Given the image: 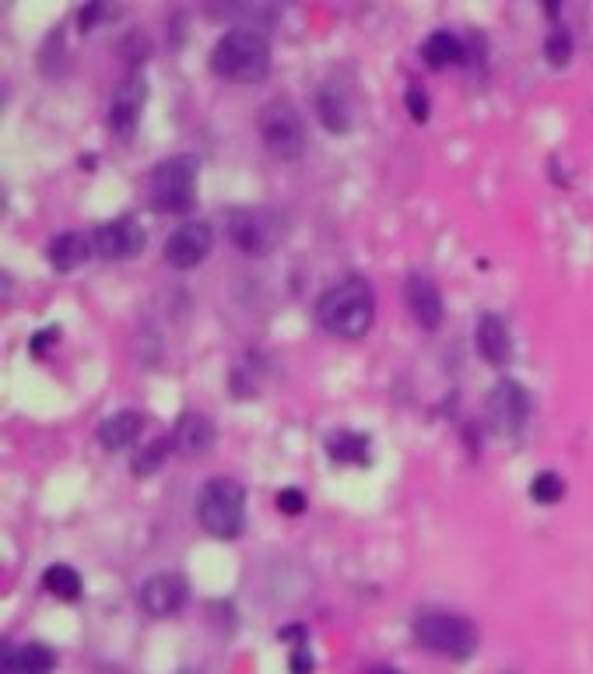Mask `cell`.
<instances>
[{"instance_id":"cell-8","label":"cell","mask_w":593,"mask_h":674,"mask_svg":"<svg viewBox=\"0 0 593 674\" xmlns=\"http://www.w3.org/2000/svg\"><path fill=\"white\" fill-rule=\"evenodd\" d=\"M229 239L239 253L246 257H264L267 250L278 239V229H274V215L260 208H239L229 215Z\"/></svg>"},{"instance_id":"cell-10","label":"cell","mask_w":593,"mask_h":674,"mask_svg":"<svg viewBox=\"0 0 593 674\" xmlns=\"http://www.w3.org/2000/svg\"><path fill=\"white\" fill-rule=\"evenodd\" d=\"M144 102H148V81H144L141 74L123 78L120 85L113 88V95H109V109H106L109 130L120 137L134 134L137 120H141L144 113Z\"/></svg>"},{"instance_id":"cell-16","label":"cell","mask_w":593,"mask_h":674,"mask_svg":"<svg viewBox=\"0 0 593 674\" xmlns=\"http://www.w3.org/2000/svg\"><path fill=\"white\" fill-rule=\"evenodd\" d=\"M404 292H408V309L418 327L436 330L443 323V295H439V288L425 274H411Z\"/></svg>"},{"instance_id":"cell-24","label":"cell","mask_w":593,"mask_h":674,"mask_svg":"<svg viewBox=\"0 0 593 674\" xmlns=\"http://www.w3.org/2000/svg\"><path fill=\"white\" fill-rule=\"evenodd\" d=\"M530 499L541 502V506H555V499H562V478L551 471H541L530 485Z\"/></svg>"},{"instance_id":"cell-15","label":"cell","mask_w":593,"mask_h":674,"mask_svg":"<svg viewBox=\"0 0 593 674\" xmlns=\"http://www.w3.org/2000/svg\"><path fill=\"white\" fill-rule=\"evenodd\" d=\"M474 345H478V355L488 366H506L509 355H513V337H509L506 320L495 313L481 316L478 330H474Z\"/></svg>"},{"instance_id":"cell-20","label":"cell","mask_w":593,"mask_h":674,"mask_svg":"<svg viewBox=\"0 0 593 674\" xmlns=\"http://www.w3.org/2000/svg\"><path fill=\"white\" fill-rule=\"evenodd\" d=\"M316 109H320V120L330 134H348L351 130V109L348 99L337 85H323L320 88V99H316Z\"/></svg>"},{"instance_id":"cell-6","label":"cell","mask_w":593,"mask_h":674,"mask_svg":"<svg viewBox=\"0 0 593 674\" xmlns=\"http://www.w3.org/2000/svg\"><path fill=\"white\" fill-rule=\"evenodd\" d=\"M260 141L281 162H295L306 148V127L288 102H271L260 113Z\"/></svg>"},{"instance_id":"cell-11","label":"cell","mask_w":593,"mask_h":674,"mask_svg":"<svg viewBox=\"0 0 593 674\" xmlns=\"http://www.w3.org/2000/svg\"><path fill=\"white\" fill-rule=\"evenodd\" d=\"M144 246H148V236H144V225L137 218H113V222L95 229V253L102 260L141 257Z\"/></svg>"},{"instance_id":"cell-28","label":"cell","mask_w":593,"mask_h":674,"mask_svg":"<svg viewBox=\"0 0 593 674\" xmlns=\"http://www.w3.org/2000/svg\"><path fill=\"white\" fill-rule=\"evenodd\" d=\"M278 506H281V513H288V517H299V513H306V495H302L299 488H281Z\"/></svg>"},{"instance_id":"cell-22","label":"cell","mask_w":593,"mask_h":674,"mask_svg":"<svg viewBox=\"0 0 593 674\" xmlns=\"http://www.w3.org/2000/svg\"><path fill=\"white\" fill-rule=\"evenodd\" d=\"M43 587L50 590L53 597H60V601H78L81 590H85V583H81L78 569H71V566H50L43 573Z\"/></svg>"},{"instance_id":"cell-29","label":"cell","mask_w":593,"mask_h":674,"mask_svg":"<svg viewBox=\"0 0 593 674\" xmlns=\"http://www.w3.org/2000/svg\"><path fill=\"white\" fill-rule=\"evenodd\" d=\"M313 667H316V660H313V653H309V646H295L292 650V674H313Z\"/></svg>"},{"instance_id":"cell-9","label":"cell","mask_w":593,"mask_h":674,"mask_svg":"<svg viewBox=\"0 0 593 674\" xmlns=\"http://www.w3.org/2000/svg\"><path fill=\"white\" fill-rule=\"evenodd\" d=\"M211 243H215V232H211L208 222L179 225L169 236V243H165V264L176 267V271H193V267H201L208 260Z\"/></svg>"},{"instance_id":"cell-31","label":"cell","mask_w":593,"mask_h":674,"mask_svg":"<svg viewBox=\"0 0 593 674\" xmlns=\"http://www.w3.org/2000/svg\"><path fill=\"white\" fill-rule=\"evenodd\" d=\"M183 674H197V671H183Z\"/></svg>"},{"instance_id":"cell-17","label":"cell","mask_w":593,"mask_h":674,"mask_svg":"<svg viewBox=\"0 0 593 674\" xmlns=\"http://www.w3.org/2000/svg\"><path fill=\"white\" fill-rule=\"evenodd\" d=\"M141 429H144V415H141V411H130L127 408V411H116V415L102 418V425H99V432H95V439H99L102 450L120 453V450H127V446L137 443Z\"/></svg>"},{"instance_id":"cell-30","label":"cell","mask_w":593,"mask_h":674,"mask_svg":"<svg viewBox=\"0 0 593 674\" xmlns=\"http://www.w3.org/2000/svg\"><path fill=\"white\" fill-rule=\"evenodd\" d=\"M541 8L548 11L551 18H555V15H558V8H562V0H541Z\"/></svg>"},{"instance_id":"cell-1","label":"cell","mask_w":593,"mask_h":674,"mask_svg":"<svg viewBox=\"0 0 593 674\" xmlns=\"http://www.w3.org/2000/svg\"><path fill=\"white\" fill-rule=\"evenodd\" d=\"M372 320H376V292H372V285L362 274L341 278L316 302V323H320L327 334L344 337V341L365 337Z\"/></svg>"},{"instance_id":"cell-21","label":"cell","mask_w":593,"mask_h":674,"mask_svg":"<svg viewBox=\"0 0 593 674\" xmlns=\"http://www.w3.org/2000/svg\"><path fill=\"white\" fill-rule=\"evenodd\" d=\"M327 457L337 464H365L369 460V439L358 432H334L327 436Z\"/></svg>"},{"instance_id":"cell-19","label":"cell","mask_w":593,"mask_h":674,"mask_svg":"<svg viewBox=\"0 0 593 674\" xmlns=\"http://www.w3.org/2000/svg\"><path fill=\"white\" fill-rule=\"evenodd\" d=\"M422 60L432 67V71H443V67L464 64V43H460L453 32H432L422 43Z\"/></svg>"},{"instance_id":"cell-5","label":"cell","mask_w":593,"mask_h":674,"mask_svg":"<svg viewBox=\"0 0 593 674\" xmlns=\"http://www.w3.org/2000/svg\"><path fill=\"white\" fill-rule=\"evenodd\" d=\"M197 176L201 162L193 155H172L151 173V204L162 215H186L197 201Z\"/></svg>"},{"instance_id":"cell-3","label":"cell","mask_w":593,"mask_h":674,"mask_svg":"<svg viewBox=\"0 0 593 674\" xmlns=\"http://www.w3.org/2000/svg\"><path fill=\"white\" fill-rule=\"evenodd\" d=\"M411 632H415V643L422 650L450 660H467L478 650V629L464 615H457V611H436V608L418 611L415 622H411Z\"/></svg>"},{"instance_id":"cell-2","label":"cell","mask_w":593,"mask_h":674,"mask_svg":"<svg viewBox=\"0 0 593 674\" xmlns=\"http://www.w3.org/2000/svg\"><path fill=\"white\" fill-rule=\"evenodd\" d=\"M211 71L236 85H253L271 71V46L250 29H232L211 50Z\"/></svg>"},{"instance_id":"cell-12","label":"cell","mask_w":593,"mask_h":674,"mask_svg":"<svg viewBox=\"0 0 593 674\" xmlns=\"http://www.w3.org/2000/svg\"><path fill=\"white\" fill-rule=\"evenodd\" d=\"M186 604V580L179 573H155L141 583V608L151 618H169Z\"/></svg>"},{"instance_id":"cell-4","label":"cell","mask_w":593,"mask_h":674,"mask_svg":"<svg viewBox=\"0 0 593 674\" xmlns=\"http://www.w3.org/2000/svg\"><path fill=\"white\" fill-rule=\"evenodd\" d=\"M197 524L211 538H239L246 524V488L236 478H211L197 495Z\"/></svg>"},{"instance_id":"cell-14","label":"cell","mask_w":593,"mask_h":674,"mask_svg":"<svg viewBox=\"0 0 593 674\" xmlns=\"http://www.w3.org/2000/svg\"><path fill=\"white\" fill-rule=\"evenodd\" d=\"M172 446L183 457H204L215 446V425H211V418L201 415V411H183L176 429H172Z\"/></svg>"},{"instance_id":"cell-25","label":"cell","mask_w":593,"mask_h":674,"mask_svg":"<svg viewBox=\"0 0 593 674\" xmlns=\"http://www.w3.org/2000/svg\"><path fill=\"white\" fill-rule=\"evenodd\" d=\"M544 53H548V64L551 67H565V64H569V57H572V39H569V32H565V29L551 32L548 46H544Z\"/></svg>"},{"instance_id":"cell-27","label":"cell","mask_w":593,"mask_h":674,"mask_svg":"<svg viewBox=\"0 0 593 674\" xmlns=\"http://www.w3.org/2000/svg\"><path fill=\"white\" fill-rule=\"evenodd\" d=\"M404 106H408V113H411V120H415V123L429 120V95H425L418 85L408 88V95H404Z\"/></svg>"},{"instance_id":"cell-23","label":"cell","mask_w":593,"mask_h":674,"mask_svg":"<svg viewBox=\"0 0 593 674\" xmlns=\"http://www.w3.org/2000/svg\"><path fill=\"white\" fill-rule=\"evenodd\" d=\"M165 460H169V443H165V439H151L148 446H141V450L134 453L130 471H134V478H151L155 471H162Z\"/></svg>"},{"instance_id":"cell-26","label":"cell","mask_w":593,"mask_h":674,"mask_svg":"<svg viewBox=\"0 0 593 674\" xmlns=\"http://www.w3.org/2000/svg\"><path fill=\"white\" fill-rule=\"evenodd\" d=\"M109 15H113V0H88V8L81 11V32H92Z\"/></svg>"},{"instance_id":"cell-18","label":"cell","mask_w":593,"mask_h":674,"mask_svg":"<svg viewBox=\"0 0 593 674\" xmlns=\"http://www.w3.org/2000/svg\"><path fill=\"white\" fill-rule=\"evenodd\" d=\"M88 257H92V246H88V239L78 236V232H64V236L53 239L50 250H46V260H50L53 271H60V274L78 271Z\"/></svg>"},{"instance_id":"cell-13","label":"cell","mask_w":593,"mask_h":674,"mask_svg":"<svg viewBox=\"0 0 593 674\" xmlns=\"http://www.w3.org/2000/svg\"><path fill=\"white\" fill-rule=\"evenodd\" d=\"M57 653L43 643H11L0 653V674H53Z\"/></svg>"},{"instance_id":"cell-7","label":"cell","mask_w":593,"mask_h":674,"mask_svg":"<svg viewBox=\"0 0 593 674\" xmlns=\"http://www.w3.org/2000/svg\"><path fill=\"white\" fill-rule=\"evenodd\" d=\"M488 418L502 436H520L530 422V394L516 380H499L488 390Z\"/></svg>"}]
</instances>
